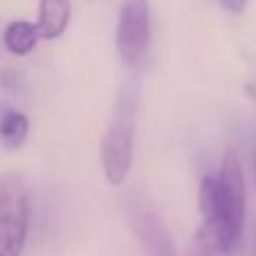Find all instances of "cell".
Listing matches in <instances>:
<instances>
[{
    "label": "cell",
    "instance_id": "obj_1",
    "mask_svg": "<svg viewBox=\"0 0 256 256\" xmlns=\"http://www.w3.org/2000/svg\"><path fill=\"white\" fill-rule=\"evenodd\" d=\"M198 204L202 220L186 256H230L243 238L248 207L243 168L232 150H225L216 173L200 180Z\"/></svg>",
    "mask_w": 256,
    "mask_h": 256
},
{
    "label": "cell",
    "instance_id": "obj_2",
    "mask_svg": "<svg viewBox=\"0 0 256 256\" xmlns=\"http://www.w3.org/2000/svg\"><path fill=\"white\" fill-rule=\"evenodd\" d=\"M137 102L140 88L137 81H128L117 94L112 117L102 137V168L106 180L112 186L124 184L132 166V148H135V124H137Z\"/></svg>",
    "mask_w": 256,
    "mask_h": 256
},
{
    "label": "cell",
    "instance_id": "obj_3",
    "mask_svg": "<svg viewBox=\"0 0 256 256\" xmlns=\"http://www.w3.org/2000/svg\"><path fill=\"white\" fill-rule=\"evenodd\" d=\"M30 189L20 173L0 176V256H20L30 232Z\"/></svg>",
    "mask_w": 256,
    "mask_h": 256
},
{
    "label": "cell",
    "instance_id": "obj_4",
    "mask_svg": "<svg viewBox=\"0 0 256 256\" xmlns=\"http://www.w3.org/2000/svg\"><path fill=\"white\" fill-rule=\"evenodd\" d=\"M115 45L122 63L132 70L142 68L150 50V2L148 0H122L117 16Z\"/></svg>",
    "mask_w": 256,
    "mask_h": 256
},
{
    "label": "cell",
    "instance_id": "obj_5",
    "mask_svg": "<svg viewBox=\"0 0 256 256\" xmlns=\"http://www.w3.org/2000/svg\"><path fill=\"white\" fill-rule=\"evenodd\" d=\"M132 230L146 256H178L171 234L153 212H137L132 218Z\"/></svg>",
    "mask_w": 256,
    "mask_h": 256
},
{
    "label": "cell",
    "instance_id": "obj_6",
    "mask_svg": "<svg viewBox=\"0 0 256 256\" xmlns=\"http://www.w3.org/2000/svg\"><path fill=\"white\" fill-rule=\"evenodd\" d=\"M72 18V0H40L36 30L45 40H54L63 36Z\"/></svg>",
    "mask_w": 256,
    "mask_h": 256
},
{
    "label": "cell",
    "instance_id": "obj_7",
    "mask_svg": "<svg viewBox=\"0 0 256 256\" xmlns=\"http://www.w3.org/2000/svg\"><path fill=\"white\" fill-rule=\"evenodd\" d=\"M40 40L36 22L30 20H12L2 32V43L16 56H27L32 50L36 48V43Z\"/></svg>",
    "mask_w": 256,
    "mask_h": 256
},
{
    "label": "cell",
    "instance_id": "obj_8",
    "mask_svg": "<svg viewBox=\"0 0 256 256\" xmlns=\"http://www.w3.org/2000/svg\"><path fill=\"white\" fill-rule=\"evenodd\" d=\"M27 132H30V120L20 110L0 104V144L4 148H18L22 146Z\"/></svg>",
    "mask_w": 256,
    "mask_h": 256
},
{
    "label": "cell",
    "instance_id": "obj_9",
    "mask_svg": "<svg viewBox=\"0 0 256 256\" xmlns=\"http://www.w3.org/2000/svg\"><path fill=\"white\" fill-rule=\"evenodd\" d=\"M218 2H220L230 14L238 16V14H243L245 9H248V4L252 2V0H218Z\"/></svg>",
    "mask_w": 256,
    "mask_h": 256
},
{
    "label": "cell",
    "instance_id": "obj_10",
    "mask_svg": "<svg viewBox=\"0 0 256 256\" xmlns=\"http://www.w3.org/2000/svg\"><path fill=\"white\" fill-rule=\"evenodd\" d=\"M254 171H256V158H254Z\"/></svg>",
    "mask_w": 256,
    "mask_h": 256
}]
</instances>
